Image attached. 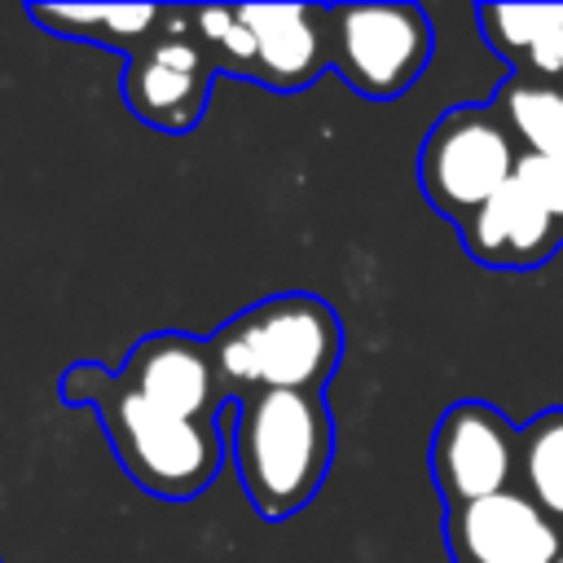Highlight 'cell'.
I'll use <instances>...</instances> for the list:
<instances>
[{"instance_id":"obj_4","label":"cell","mask_w":563,"mask_h":563,"mask_svg":"<svg viewBox=\"0 0 563 563\" xmlns=\"http://www.w3.org/2000/svg\"><path fill=\"white\" fill-rule=\"evenodd\" d=\"M519 145L493 106H453L444 110L422 150H418V185L435 216L466 224L501 185L515 180Z\"/></svg>"},{"instance_id":"obj_18","label":"cell","mask_w":563,"mask_h":563,"mask_svg":"<svg viewBox=\"0 0 563 563\" xmlns=\"http://www.w3.org/2000/svg\"><path fill=\"white\" fill-rule=\"evenodd\" d=\"M559 563H563V559H559Z\"/></svg>"},{"instance_id":"obj_10","label":"cell","mask_w":563,"mask_h":563,"mask_svg":"<svg viewBox=\"0 0 563 563\" xmlns=\"http://www.w3.org/2000/svg\"><path fill=\"white\" fill-rule=\"evenodd\" d=\"M255 35V84L299 92L330 70V9L325 4H242Z\"/></svg>"},{"instance_id":"obj_3","label":"cell","mask_w":563,"mask_h":563,"mask_svg":"<svg viewBox=\"0 0 563 563\" xmlns=\"http://www.w3.org/2000/svg\"><path fill=\"white\" fill-rule=\"evenodd\" d=\"M334 462L325 391H251L233 405V466L260 519L299 515Z\"/></svg>"},{"instance_id":"obj_1","label":"cell","mask_w":563,"mask_h":563,"mask_svg":"<svg viewBox=\"0 0 563 563\" xmlns=\"http://www.w3.org/2000/svg\"><path fill=\"white\" fill-rule=\"evenodd\" d=\"M57 396L66 405H88L101 418V431L128 471L132 484L163 501H189L198 497L216 471H220V435L216 422L180 418L141 391H132L119 369H106L97 361H79L57 378Z\"/></svg>"},{"instance_id":"obj_9","label":"cell","mask_w":563,"mask_h":563,"mask_svg":"<svg viewBox=\"0 0 563 563\" xmlns=\"http://www.w3.org/2000/svg\"><path fill=\"white\" fill-rule=\"evenodd\" d=\"M119 378L145 400L194 422H216V413L229 405L216 374L211 339L198 334H176V330L145 334L141 343H132L128 361L119 365Z\"/></svg>"},{"instance_id":"obj_11","label":"cell","mask_w":563,"mask_h":563,"mask_svg":"<svg viewBox=\"0 0 563 563\" xmlns=\"http://www.w3.org/2000/svg\"><path fill=\"white\" fill-rule=\"evenodd\" d=\"M462 246L484 268H537L563 246L559 220L519 185H501L466 224H457Z\"/></svg>"},{"instance_id":"obj_15","label":"cell","mask_w":563,"mask_h":563,"mask_svg":"<svg viewBox=\"0 0 563 563\" xmlns=\"http://www.w3.org/2000/svg\"><path fill=\"white\" fill-rule=\"evenodd\" d=\"M523 493L563 528V405L541 409L523 427Z\"/></svg>"},{"instance_id":"obj_2","label":"cell","mask_w":563,"mask_h":563,"mask_svg":"<svg viewBox=\"0 0 563 563\" xmlns=\"http://www.w3.org/2000/svg\"><path fill=\"white\" fill-rule=\"evenodd\" d=\"M224 400L251 391H325L343 356V321L317 295H268L211 334Z\"/></svg>"},{"instance_id":"obj_5","label":"cell","mask_w":563,"mask_h":563,"mask_svg":"<svg viewBox=\"0 0 563 563\" xmlns=\"http://www.w3.org/2000/svg\"><path fill=\"white\" fill-rule=\"evenodd\" d=\"M330 70L369 101L409 92L435 48L431 18L418 4H325Z\"/></svg>"},{"instance_id":"obj_14","label":"cell","mask_w":563,"mask_h":563,"mask_svg":"<svg viewBox=\"0 0 563 563\" xmlns=\"http://www.w3.org/2000/svg\"><path fill=\"white\" fill-rule=\"evenodd\" d=\"M488 106L515 136L519 154L563 158V84L506 75Z\"/></svg>"},{"instance_id":"obj_6","label":"cell","mask_w":563,"mask_h":563,"mask_svg":"<svg viewBox=\"0 0 563 563\" xmlns=\"http://www.w3.org/2000/svg\"><path fill=\"white\" fill-rule=\"evenodd\" d=\"M211 84H216V66L207 62V53L194 35V9L163 4V18L150 31V40L128 57L123 106L141 123L185 136L202 123Z\"/></svg>"},{"instance_id":"obj_12","label":"cell","mask_w":563,"mask_h":563,"mask_svg":"<svg viewBox=\"0 0 563 563\" xmlns=\"http://www.w3.org/2000/svg\"><path fill=\"white\" fill-rule=\"evenodd\" d=\"M475 22L510 75L563 84V4H479Z\"/></svg>"},{"instance_id":"obj_17","label":"cell","mask_w":563,"mask_h":563,"mask_svg":"<svg viewBox=\"0 0 563 563\" xmlns=\"http://www.w3.org/2000/svg\"><path fill=\"white\" fill-rule=\"evenodd\" d=\"M515 180L559 220L563 229V158H541V154H519Z\"/></svg>"},{"instance_id":"obj_13","label":"cell","mask_w":563,"mask_h":563,"mask_svg":"<svg viewBox=\"0 0 563 563\" xmlns=\"http://www.w3.org/2000/svg\"><path fill=\"white\" fill-rule=\"evenodd\" d=\"M26 18L62 40H88L132 57L163 18V4H26Z\"/></svg>"},{"instance_id":"obj_8","label":"cell","mask_w":563,"mask_h":563,"mask_svg":"<svg viewBox=\"0 0 563 563\" xmlns=\"http://www.w3.org/2000/svg\"><path fill=\"white\" fill-rule=\"evenodd\" d=\"M453 563H559L563 528L519 488L453 506L444 519Z\"/></svg>"},{"instance_id":"obj_7","label":"cell","mask_w":563,"mask_h":563,"mask_svg":"<svg viewBox=\"0 0 563 563\" xmlns=\"http://www.w3.org/2000/svg\"><path fill=\"white\" fill-rule=\"evenodd\" d=\"M427 457L444 506H471L515 488L523 466V431L488 400H457L440 413Z\"/></svg>"},{"instance_id":"obj_16","label":"cell","mask_w":563,"mask_h":563,"mask_svg":"<svg viewBox=\"0 0 563 563\" xmlns=\"http://www.w3.org/2000/svg\"><path fill=\"white\" fill-rule=\"evenodd\" d=\"M194 35L216 66V75L233 79H255V35L242 18V9H220V4H198L194 9Z\"/></svg>"}]
</instances>
